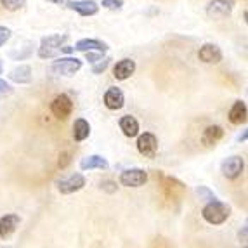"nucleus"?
<instances>
[{"label":"nucleus","mask_w":248,"mask_h":248,"mask_svg":"<svg viewBox=\"0 0 248 248\" xmlns=\"http://www.w3.org/2000/svg\"><path fill=\"white\" fill-rule=\"evenodd\" d=\"M203 219L207 220L208 224H214V226H219L224 224L229 219L231 215V208L226 205V203L219 202V200H214V202H208L203 208Z\"/></svg>","instance_id":"obj_1"},{"label":"nucleus","mask_w":248,"mask_h":248,"mask_svg":"<svg viewBox=\"0 0 248 248\" xmlns=\"http://www.w3.org/2000/svg\"><path fill=\"white\" fill-rule=\"evenodd\" d=\"M66 40H68L66 35H49V37H44L40 42V47H38V58L42 59L54 58L56 54L61 52L62 44Z\"/></svg>","instance_id":"obj_2"},{"label":"nucleus","mask_w":248,"mask_h":248,"mask_svg":"<svg viewBox=\"0 0 248 248\" xmlns=\"http://www.w3.org/2000/svg\"><path fill=\"white\" fill-rule=\"evenodd\" d=\"M82 68V59L78 58H59L52 62V71L56 75H61V77H71L77 71H80Z\"/></svg>","instance_id":"obj_3"},{"label":"nucleus","mask_w":248,"mask_h":248,"mask_svg":"<svg viewBox=\"0 0 248 248\" xmlns=\"http://www.w3.org/2000/svg\"><path fill=\"white\" fill-rule=\"evenodd\" d=\"M148 182V172L142 169H127L120 174V184L125 187H141Z\"/></svg>","instance_id":"obj_4"},{"label":"nucleus","mask_w":248,"mask_h":248,"mask_svg":"<svg viewBox=\"0 0 248 248\" xmlns=\"http://www.w3.org/2000/svg\"><path fill=\"white\" fill-rule=\"evenodd\" d=\"M139 136V134H137ZM137 151L146 158H155L158 153V139L155 134L144 132L137 137Z\"/></svg>","instance_id":"obj_5"},{"label":"nucleus","mask_w":248,"mask_h":248,"mask_svg":"<svg viewBox=\"0 0 248 248\" xmlns=\"http://www.w3.org/2000/svg\"><path fill=\"white\" fill-rule=\"evenodd\" d=\"M243 169H245V161L241 156H229L222 161V165H220V172L226 179L229 181H234L238 179L241 174H243Z\"/></svg>","instance_id":"obj_6"},{"label":"nucleus","mask_w":248,"mask_h":248,"mask_svg":"<svg viewBox=\"0 0 248 248\" xmlns=\"http://www.w3.org/2000/svg\"><path fill=\"white\" fill-rule=\"evenodd\" d=\"M234 9V0H210L207 5V14L212 19H222L228 17Z\"/></svg>","instance_id":"obj_7"},{"label":"nucleus","mask_w":248,"mask_h":248,"mask_svg":"<svg viewBox=\"0 0 248 248\" xmlns=\"http://www.w3.org/2000/svg\"><path fill=\"white\" fill-rule=\"evenodd\" d=\"M50 111L59 120H66L68 116L71 115V111H73V103H71V99L66 94H59L50 104Z\"/></svg>","instance_id":"obj_8"},{"label":"nucleus","mask_w":248,"mask_h":248,"mask_svg":"<svg viewBox=\"0 0 248 248\" xmlns=\"http://www.w3.org/2000/svg\"><path fill=\"white\" fill-rule=\"evenodd\" d=\"M85 186V177L82 174H73L68 179H62L58 182V189L61 195H71V193H77L82 187Z\"/></svg>","instance_id":"obj_9"},{"label":"nucleus","mask_w":248,"mask_h":248,"mask_svg":"<svg viewBox=\"0 0 248 248\" xmlns=\"http://www.w3.org/2000/svg\"><path fill=\"white\" fill-rule=\"evenodd\" d=\"M198 58L207 64H217V62L222 61V50L215 44H205V46L200 47Z\"/></svg>","instance_id":"obj_10"},{"label":"nucleus","mask_w":248,"mask_h":248,"mask_svg":"<svg viewBox=\"0 0 248 248\" xmlns=\"http://www.w3.org/2000/svg\"><path fill=\"white\" fill-rule=\"evenodd\" d=\"M68 7L75 13H78L80 16H94L99 13V5L95 4L94 0H73V2H66Z\"/></svg>","instance_id":"obj_11"},{"label":"nucleus","mask_w":248,"mask_h":248,"mask_svg":"<svg viewBox=\"0 0 248 248\" xmlns=\"http://www.w3.org/2000/svg\"><path fill=\"white\" fill-rule=\"evenodd\" d=\"M104 104H106L108 109H113V111H116V109H122V108H124V104H125L124 92H122L118 87L108 89L106 94H104Z\"/></svg>","instance_id":"obj_12"},{"label":"nucleus","mask_w":248,"mask_h":248,"mask_svg":"<svg viewBox=\"0 0 248 248\" xmlns=\"http://www.w3.org/2000/svg\"><path fill=\"white\" fill-rule=\"evenodd\" d=\"M19 222H21L19 215H16V214H7V215H4V217H0V238H2V240L9 238V236L17 229Z\"/></svg>","instance_id":"obj_13"},{"label":"nucleus","mask_w":248,"mask_h":248,"mask_svg":"<svg viewBox=\"0 0 248 248\" xmlns=\"http://www.w3.org/2000/svg\"><path fill=\"white\" fill-rule=\"evenodd\" d=\"M134 71H136V62H134L132 59H122V61L116 62L115 68H113V77H115L116 80L124 82V80L132 77Z\"/></svg>","instance_id":"obj_14"},{"label":"nucleus","mask_w":248,"mask_h":248,"mask_svg":"<svg viewBox=\"0 0 248 248\" xmlns=\"http://www.w3.org/2000/svg\"><path fill=\"white\" fill-rule=\"evenodd\" d=\"M75 50H80V52H87V50H95V52H106L108 44L101 40H95V38H83L78 40L73 47Z\"/></svg>","instance_id":"obj_15"},{"label":"nucleus","mask_w":248,"mask_h":248,"mask_svg":"<svg viewBox=\"0 0 248 248\" xmlns=\"http://www.w3.org/2000/svg\"><path fill=\"white\" fill-rule=\"evenodd\" d=\"M224 137V130L219 125H210V127L205 128V132L202 136V142L205 146H215L217 142Z\"/></svg>","instance_id":"obj_16"},{"label":"nucleus","mask_w":248,"mask_h":248,"mask_svg":"<svg viewBox=\"0 0 248 248\" xmlns=\"http://www.w3.org/2000/svg\"><path fill=\"white\" fill-rule=\"evenodd\" d=\"M229 122L232 125H241L247 122V104L243 101H236L229 109Z\"/></svg>","instance_id":"obj_17"},{"label":"nucleus","mask_w":248,"mask_h":248,"mask_svg":"<svg viewBox=\"0 0 248 248\" xmlns=\"http://www.w3.org/2000/svg\"><path fill=\"white\" fill-rule=\"evenodd\" d=\"M108 167H109L108 161L103 156H99V155H91V156H85L80 161V169L82 170H94V169L108 170Z\"/></svg>","instance_id":"obj_18"},{"label":"nucleus","mask_w":248,"mask_h":248,"mask_svg":"<svg viewBox=\"0 0 248 248\" xmlns=\"http://www.w3.org/2000/svg\"><path fill=\"white\" fill-rule=\"evenodd\" d=\"M9 78L16 83H30L33 75H31V68L26 66V64H21V66L14 68L11 73H9Z\"/></svg>","instance_id":"obj_19"},{"label":"nucleus","mask_w":248,"mask_h":248,"mask_svg":"<svg viewBox=\"0 0 248 248\" xmlns=\"http://www.w3.org/2000/svg\"><path fill=\"white\" fill-rule=\"evenodd\" d=\"M120 130L127 137H136L137 134H139V122L130 115L122 116L120 118Z\"/></svg>","instance_id":"obj_20"},{"label":"nucleus","mask_w":248,"mask_h":248,"mask_svg":"<svg viewBox=\"0 0 248 248\" xmlns=\"http://www.w3.org/2000/svg\"><path fill=\"white\" fill-rule=\"evenodd\" d=\"M91 134V125H89L87 120H83V118H78V120H75L73 124V137L77 142H82L85 141Z\"/></svg>","instance_id":"obj_21"},{"label":"nucleus","mask_w":248,"mask_h":248,"mask_svg":"<svg viewBox=\"0 0 248 248\" xmlns=\"http://www.w3.org/2000/svg\"><path fill=\"white\" fill-rule=\"evenodd\" d=\"M109 61H111L109 58H99L95 62H92V73H95V75L103 73V71L109 66Z\"/></svg>","instance_id":"obj_22"},{"label":"nucleus","mask_w":248,"mask_h":248,"mask_svg":"<svg viewBox=\"0 0 248 248\" xmlns=\"http://www.w3.org/2000/svg\"><path fill=\"white\" fill-rule=\"evenodd\" d=\"M0 4L7 11H19L26 4V0H0Z\"/></svg>","instance_id":"obj_23"},{"label":"nucleus","mask_w":248,"mask_h":248,"mask_svg":"<svg viewBox=\"0 0 248 248\" xmlns=\"http://www.w3.org/2000/svg\"><path fill=\"white\" fill-rule=\"evenodd\" d=\"M196 193H198L200 200H203V202H214V200H219L207 186H200L198 189H196Z\"/></svg>","instance_id":"obj_24"},{"label":"nucleus","mask_w":248,"mask_h":248,"mask_svg":"<svg viewBox=\"0 0 248 248\" xmlns=\"http://www.w3.org/2000/svg\"><path fill=\"white\" fill-rule=\"evenodd\" d=\"M103 7L111 11H120L124 7V0H103Z\"/></svg>","instance_id":"obj_25"},{"label":"nucleus","mask_w":248,"mask_h":248,"mask_svg":"<svg viewBox=\"0 0 248 248\" xmlns=\"http://www.w3.org/2000/svg\"><path fill=\"white\" fill-rule=\"evenodd\" d=\"M9 38H11V30L7 26H0V47L4 46Z\"/></svg>","instance_id":"obj_26"},{"label":"nucleus","mask_w":248,"mask_h":248,"mask_svg":"<svg viewBox=\"0 0 248 248\" xmlns=\"http://www.w3.org/2000/svg\"><path fill=\"white\" fill-rule=\"evenodd\" d=\"M11 92H13L11 85H9L7 82H4V80H0V99H2V97H5V95H9Z\"/></svg>","instance_id":"obj_27"},{"label":"nucleus","mask_w":248,"mask_h":248,"mask_svg":"<svg viewBox=\"0 0 248 248\" xmlns=\"http://www.w3.org/2000/svg\"><path fill=\"white\" fill-rule=\"evenodd\" d=\"M68 163H70V153H62L61 160H59V167H61V169H64Z\"/></svg>","instance_id":"obj_28"},{"label":"nucleus","mask_w":248,"mask_h":248,"mask_svg":"<svg viewBox=\"0 0 248 248\" xmlns=\"http://www.w3.org/2000/svg\"><path fill=\"white\" fill-rule=\"evenodd\" d=\"M240 241H243V245H247V226H243V232H240Z\"/></svg>","instance_id":"obj_29"},{"label":"nucleus","mask_w":248,"mask_h":248,"mask_svg":"<svg viewBox=\"0 0 248 248\" xmlns=\"http://www.w3.org/2000/svg\"><path fill=\"white\" fill-rule=\"evenodd\" d=\"M50 2H54V4H61V2H66V0H50Z\"/></svg>","instance_id":"obj_30"},{"label":"nucleus","mask_w":248,"mask_h":248,"mask_svg":"<svg viewBox=\"0 0 248 248\" xmlns=\"http://www.w3.org/2000/svg\"><path fill=\"white\" fill-rule=\"evenodd\" d=\"M0 73H2V61H0Z\"/></svg>","instance_id":"obj_31"}]
</instances>
